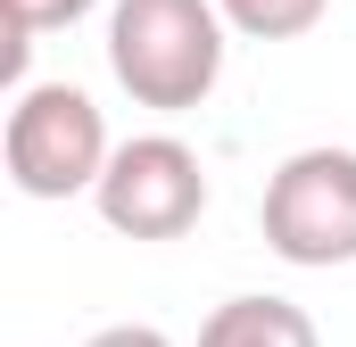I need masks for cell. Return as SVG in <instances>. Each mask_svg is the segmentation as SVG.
Listing matches in <instances>:
<instances>
[{
	"label": "cell",
	"mask_w": 356,
	"mask_h": 347,
	"mask_svg": "<svg viewBox=\"0 0 356 347\" xmlns=\"http://www.w3.org/2000/svg\"><path fill=\"white\" fill-rule=\"evenodd\" d=\"M0 8H8V75H25V50H33V33L83 25L99 0H0Z\"/></svg>",
	"instance_id": "52a82bcc"
},
{
	"label": "cell",
	"mask_w": 356,
	"mask_h": 347,
	"mask_svg": "<svg viewBox=\"0 0 356 347\" xmlns=\"http://www.w3.org/2000/svg\"><path fill=\"white\" fill-rule=\"evenodd\" d=\"M224 8L216 0H116L108 8V75L133 91V108H207V91L224 83Z\"/></svg>",
	"instance_id": "6da1fadb"
},
{
	"label": "cell",
	"mask_w": 356,
	"mask_h": 347,
	"mask_svg": "<svg viewBox=\"0 0 356 347\" xmlns=\"http://www.w3.org/2000/svg\"><path fill=\"white\" fill-rule=\"evenodd\" d=\"M199 347H323L315 314L298 298H224L207 323H199Z\"/></svg>",
	"instance_id": "5b68a950"
},
{
	"label": "cell",
	"mask_w": 356,
	"mask_h": 347,
	"mask_svg": "<svg viewBox=\"0 0 356 347\" xmlns=\"http://www.w3.org/2000/svg\"><path fill=\"white\" fill-rule=\"evenodd\" d=\"M0 158H8V182L25 198H83V190H99L116 141H108V116L91 108V91L17 83L8 124H0Z\"/></svg>",
	"instance_id": "7a4b0ae2"
},
{
	"label": "cell",
	"mask_w": 356,
	"mask_h": 347,
	"mask_svg": "<svg viewBox=\"0 0 356 347\" xmlns=\"http://www.w3.org/2000/svg\"><path fill=\"white\" fill-rule=\"evenodd\" d=\"M257 223H266V248L298 273L356 264V149H332V141L290 149L266 174Z\"/></svg>",
	"instance_id": "3957f363"
},
{
	"label": "cell",
	"mask_w": 356,
	"mask_h": 347,
	"mask_svg": "<svg viewBox=\"0 0 356 347\" xmlns=\"http://www.w3.org/2000/svg\"><path fill=\"white\" fill-rule=\"evenodd\" d=\"M83 347H175L158 323H108V331H91Z\"/></svg>",
	"instance_id": "ba28073f"
},
{
	"label": "cell",
	"mask_w": 356,
	"mask_h": 347,
	"mask_svg": "<svg viewBox=\"0 0 356 347\" xmlns=\"http://www.w3.org/2000/svg\"><path fill=\"white\" fill-rule=\"evenodd\" d=\"M91 207L124 240H182L207 215V166H199V149L175 141V133H133V141H116V158L99 174V190H91Z\"/></svg>",
	"instance_id": "277c9868"
},
{
	"label": "cell",
	"mask_w": 356,
	"mask_h": 347,
	"mask_svg": "<svg viewBox=\"0 0 356 347\" xmlns=\"http://www.w3.org/2000/svg\"><path fill=\"white\" fill-rule=\"evenodd\" d=\"M216 8H224V25L241 42H298V33L323 25L332 0H216Z\"/></svg>",
	"instance_id": "8992f818"
}]
</instances>
